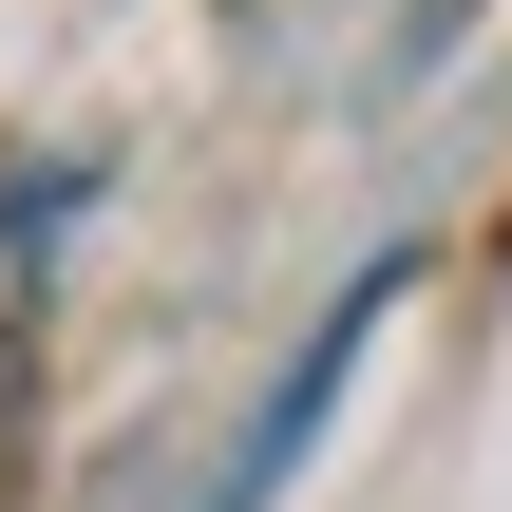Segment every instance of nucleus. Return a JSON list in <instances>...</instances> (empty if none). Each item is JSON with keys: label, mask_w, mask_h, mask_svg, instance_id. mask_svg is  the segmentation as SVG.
I'll return each mask as SVG.
<instances>
[{"label": "nucleus", "mask_w": 512, "mask_h": 512, "mask_svg": "<svg viewBox=\"0 0 512 512\" xmlns=\"http://www.w3.org/2000/svg\"><path fill=\"white\" fill-rule=\"evenodd\" d=\"M380 323H399V266H361V285H342V323H323V342L285 361V399L247 418V456L209 475V512H266V494H285V475H304V437H323V399L361 380V342H380Z\"/></svg>", "instance_id": "nucleus-1"}, {"label": "nucleus", "mask_w": 512, "mask_h": 512, "mask_svg": "<svg viewBox=\"0 0 512 512\" xmlns=\"http://www.w3.org/2000/svg\"><path fill=\"white\" fill-rule=\"evenodd\" d=\"M19 475H38V342L0 323V512H19Z\"/></svg>", "instance_id": "nucleus-2"}]
</instances>
